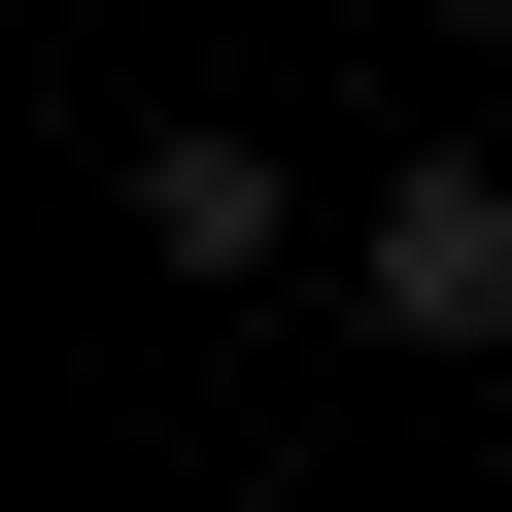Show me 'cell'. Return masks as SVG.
Here are the masks:
<instances>
[{
    "instance_id": "7a4b0ae2",
    "label": "cell",
    "mask_w": 512,
    "mask_h": 512,
    "mask_svg": "<svg viewBox=\"0 0 512 512\" xmlns=\"http://www.w3.org/2000/svg\"><path fill=\"white\" fill-rule=\"evenodd\" d=\"M137 239L171 274H274V137H137Z\"/></svg>"
},
{
    "instance_id": "6da1fadb",
    "label": "cell",
    "mask_w": 512,
    "mask_h": 512,
    "mask_svg": "<svg viewBox=\"0 0 512 512\" xmlns=\"http://www.w3.org/2000/svg\"><path fill=\"white\" fill-rule=\"evenodd\" d=\"M342 308H376V342H512V171H478V137H444V171H376Z\"/></svg>"
}]
</instances>
